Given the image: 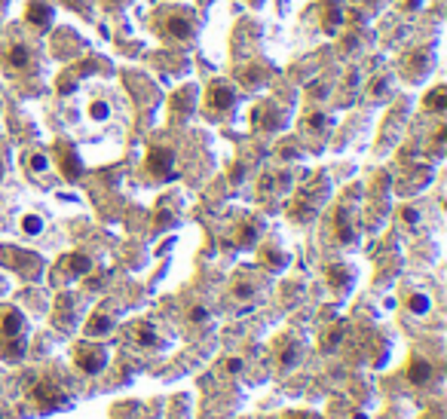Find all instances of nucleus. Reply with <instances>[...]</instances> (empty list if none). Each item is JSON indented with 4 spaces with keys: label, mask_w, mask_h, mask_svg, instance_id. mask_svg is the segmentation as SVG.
Returning <instances> with one entry per match:
<instances>
[{
    "label": "nucleus",
    "mask_w": 447,
    "mask_h": 419,
    "mask_svg": "<svg viewBox=\"0 0 447 419\" xmlns=\"http://www.w3.org/2000/svg\"><path fill=\"white\" fill-rule=\"evenodd\" d=\"M328 196H331V178H328L325 172L313 175L306 184L298 187V193L291 196V202H288V218L294 220V224H310V220L319 218V212L325 208Z\"/></svg>",
    "instance_id": "nucleus-1"
},
{
    "label": "nucleus",
    "mask_w": 447,
    "mask_h": 419,
    "mask_svg": "<svg viewBox=\"0 0 447 419\" xmlns=\"http://www.w3.org/2000/svg\"><path fill=\"white\" fill-rule=\"evenodd\" d=\"M150 25L156 28V34L162 40H172V43H190L196 37V31H200L196 12L190 6H160L150 16Z\"/></svg>",
    "instance_id": "nucleus-2"
},
{
    "label": "nucleus",
    "mask_w": 447,
    "mask_h": 419,
    "mask_svg": "<svg viewBox=\"0 0 447 419\" xmlns=\"http://www.w3.org/2000/svg\"><path fill=\"white\" fill-rule=\"evenodd\" d=\"M28 355V322L16 306H6L0 318V358L10 364Z\"/></svg>",
    "instance_id": "nucleus-3"
},
{
    "label": "nucleus",
    "mask_w": 447,
    "mask_h": 419,
    "mask_svg": "<svg viewBox=\"0 0 447 419\" xmlns=\"http://www.w3.org/2000/svg\"><path fill=\"white\" fill-rule=\"evenodd\" d=\"M25 379H28L31 401L37 404V410H40V414H52V410H71V407H74L71 395L56 383V379H46V377H40V373H31V377H25Z\"/></svg>",
    "instance_id": "nucleus-4"
},
{
    "label": "nucleus",
    "mask_w": 447,
    "mask_h": 419,
    "mask_svg": "<svg viewBox=\"0 0 447 419\" xmlns=\"http://www.w3.org/2000/svg\"><path fill=\"white\" fill-rule=\"evenodd\" d=\"M0 64H3V71L10 77H25V74H31V71H37V55H34V47H31V40L12 34L10 40L3 43V52H0Z\"/></svg>",
    "instance_id": "nucleus-5"
},
{
    "label": "nucleus",
    "mask_w": 447,
    "mask_h": 419,
    "mask_svg": "<svg viewBox=\"0 0 447 419\" xmlns=\"http://www.w3.org/2000/svg\"><path fill=\"white\" fill-rule=\"evenodd\" d=\"M239 104V86L230 80H212L206 86V95H202V107H206V114L212 116V120H221V116H227L230 110Z\"/></svg>",
    "instance_id": "nucleus-6"
},
{
    "label": "nucleus",
    "mask_w": 447,
    "mask_h": 419,
    "mask_svg": "<svg viewBox=\"0 0 447 419\" xmlns=\"http://www.w3.org/2000/svg\"><path fill=\"white\" fill-rule=\"evenodd\" d=\"M331 224H334V239L340 245H356L359 242V202L350 199V193L334 205Z\"/></svg>",
    "instance_id": "nucleus-7"
},
{
    "label": "nucleus",
    "mask_w": 447,
    "mask_h": 419,
    "mask_svg": "<svg viewBox=\"0 0 447 419\" xmlns=\"http://www.w3.org/2000/svg\"><path fill=\"white\" fill-rule=\"evenodd\" d=\"M71 355H74V368L80 373H86V377H98L110 361L108 346L95 343V340H83V343H77Z\"/></svg>",
    "instance_id": "nucleus-8"
},
{
    "label": "nucleus",
    "mask_w": 447,
    "mask_h": 419,
    "mask_svg": "<svg viewBox=\"0 0 447 419\" xmlns=\"http://www.w3.org/2000/svg\"><path fill=\"white\" fill-rule=\"evenodd\" d=\"M304 337H298V333L291 331H282L279 337L273 340V358H276V368L279 370H294L300 361H304Z\"/></svg>",
    "instance_id": "nucleus-9"
},
{
    "label": "nucleus",
    "mask_w": 447,
    "mask_h": 419,
    "mask_svg": "<svg viewBox=\"0 0 447 419\" xmlns=\"http://www.w3.org/2000/svg\"><path fill=\"white\" fill-rule=\"evenodd\" d=\"M175 166H178V153H175V147H169V144H154V147L147 150L144 168H147L150 178H156V181L175 178Z\"/></svg>",
    "instance_id": "nucleus-10"
},
{
    "label": "nucleus",
    "mask_w": 447,
    "mask_h": 419,
    "mask_svg": "<svg viewBox=\"0 0 447 419\" xmlns=\"http://www.w3.org/2000/svg\"><path fill=\"white\" fill-rule=\"evenodd\" d=\"M248 123L254 129H261V132H282L288 126V110L276 101H264L248 114Z\"/></svg>",
    "instance_id": "nucleus-11"
},
{
    "label": "nucleus",
    "mask_w": 447,
    "mask_h": 419,
    "mask_svg": "<svg viewBox=\"0 0 447 419\" xmlns=\"http://www.w3.org/2000/svg\"><path fill=\"white\" fill-rule=\"evenodd\" d=\"M52 153H56V166H58V172H62L64 181H77L83 175L80 153H77V147L71 141H56Z\"/></svg>",
    "instance_id": "nucleus-12"
},
{
    "label": "nucleus",
    "mask_w": 447,
    "mask_h": 419,
    "mask_svg": "<svg viewBox=\"0 0 447 419\" xmlns=\"http://www.w3.org/2000/svg\"><path fill=\"white\" fill-rule=\"evenodd\" d=\"M126 337L132 340L135 346H141V349H162L166 346V340H162V331L156 327L154 322H132L126 327Z\"/></svg>",
    "instance_id": "nucleus-13"
},
{
    "label": "nucleus",
    "mask_w": 447,
    "mask_h": 419,
    "mask_svg": "<svg viewBox=\"0 0 447 419\" xmlns=\"http://www.w3.org/2000/svg\"><path fill=\"white\" fill-rule=\"evenodd\" d=\"M77 297L71 291H64V294H58L56 297V309H52V325L58 327L62 333H68V331H74L77 327Z\"/></svg>",
    "instance_id": "nucleus-14"
},
{
    "label": "nucleus",
    "mask_w": 447,
    "mask_h": 419,
    "mask_svg": "<svg viewBox=\"0 0 447 419\" xmlns=\"http://www.w3.org/2000/svg\"><path fill=\"white\" fill-rule=\"evenodd\" d=\"M398 71L404 74V80L420 83V80H423V77L432 71V47L426 49V55H423V49L407 52V55L402 58V64H398Z\"/></svg>",
    "instance_id": "nucleus-15"
},
{
    "label": "nucleus",
    "mask_w": 447,
    "mask_h": 419,
    "mask_svg": "<svg viewBox=\"0 0 447 419\" xmlns=\"http://www.w3.org/2000/svg\"><path fill=\"white\" fill-rule=\"evenodd\" d=\"M319 16H322V31L334 37L346 25V3L343 0H319Z\"/></svg>",
    "instance_id": "nucleus-16"
},
{
    "label": "nucleus",
    "mask_w": 447,
    "mask_h": 419,
    "mask_svg": "<svg viewBox=\"0 0 447 419\" xmlns=\"http://www.w3.org/2000/svg\"><path fill=\"white\" fill-rule=\"evenodd\" d=\"M325 281L334 288L337 294H350L352 285H356V270H352L350 264H343V260H331V264H325Z\"/></svg>",
    "instance_id": "nucleus-17"
},
{
    "label": "nucleus",
    "mask_w": 447,
    "mask_h": 419,
    "mask_svg": "<svg viewBox=\"0 0 447 419\" xmlns=\"http://www.w3.org/2000/svg\"><path fill=\"white\" fill-rule=\"evenodd\" d=\"M3 264L19 270L25 279H37L43 272V260L37 254H25V251H16V248H3Z\"/></svg>",
    "instance_id": "nucleus-18"
},
{
    "label": "nucleus",
    "mask_w": 447,
    "mask_h": 419,
    "mask_svg": "<svg viewBox=\"0 0 447 419\" xmlns=\"http://www.w3.org/2000/svg\"><path fill=\"white\" fill-rule=\"evenodd\" d=\"M114 327H117V309L110 303L108 306L101 303L95 312H92V318L86 322V327H83V333H86L89 340H95V337H108Z\"/></svg>",
    "instance_id": "nucleus-19"
},
{
    "label": "nucleus",
    "mask_w": 447,
    "mask_h": 419,
    "mask_svg": "<svg viewBox=\"0 0 447 419\" xmlns=\"http://www.w3.org/2000/svg\"><path fill=\"white\" fill-rule=\"evenodd\" d=\"M56 272L62 279L74 281V279H80V276H86V272H92V257H89V254H80V251H71V254H64V257L58 260Z\"/></svg>",
    "instance_id": "nucleus-20"
},
{
    "label": "nucleus",
    "mask_w": 447,
    "mask_h": 419,
    "mask_svg": "<svg viewBox=\"0 0 447 419\" xmlns=\"http://www.w3.org/2000/svg\"><path fill=\"white\" fill-rule=\"evenodd\" d=\"M196 101H200V89H196V86H184V89H178V92L172 95L169 110H172V116L178 123H187L190 116H193V110H196Z\"/></svg>",
    "instance_id": "nucleus-21"
},
{
    "label": "nucleus",
    "mask_w": 447,
    "mask_h": 419,
    "mask_svg": "<svg viewBox=\"0 0 447 419\" xmlns=\"http://www.w3.org/2000/svg\"><path fill=\"white\" fill-rule=\"evenodd\" d=\"M264 218H258V214H248V218H242L239 224H236V245L239 248H252L261 242V236H264Z\"/></svg>",
    "instance_id": "nucleus-22"
},
{
    "label": "nucleus",
    "mask_w": 447,
    "mask_h": 419,
    "mask_svg": "<svg viewBox=\"0 0 447 419\" xmlns=\"http://www.w3.org/2000/svg\"><path fill=\"white\" fill-rule=\"evenodd\" d=\"M261 294V281L252 276V272H236L233 285H230V297L239 300V303H248Z\"/></svg>",
    "instance_id": "nucleus-23"
},
{
    "label": "nucleus",
    "mask_w": 447,
    "mask_h": 419,
    "mask_svg": "<svg viewBox=\"0 0 447 419\" xmlns=\"http://www.w3.org/2000/svg\"><path fill=\"white\" fill-rule=\"evenodd\" d=\"M52 18H56V10H52V3H46V0H31L28 10H25V22L37 31L49 28Z\"/></svg>",
    "instance_id": "nucleus-24"
},
{
    "label": "nucleus",
    "mask_w": 447,
    "mask_h": 419,
    "mask_svg": "<svg viewBox=\"0 0 447 419\" xmlns=\"http://www.w3.org/2000/svg\"><path fill=\"white\" fill-rule=\"evenodd\" d=\"M432 377H435V368L426 355H411V364H407V379L413 385H429Z\"/></svg>",
    "instance_id": "nucleus-25"
},
{
    "label": "nucleus",
    "mask_w": 447,
    "mask_h": 419,
    "mask_svg": "<svg viewBox=\"0 0 447 419\" xmlns=\"http://www.w3.org/2000/svg\"><path fill=\"white\" fill-rule=\"evenodd\" d=\"M22 162H25V172L34 175V178H43V175H49V168H52L49 156L40 153V150H25Z\"/></svg>",
    "instance_id": "nucleus-26"
},
{
    "label": "nucleus",
    "mask_w": 447,
    "mask_h": 419,
    "mask_svg": "<svg viewBox=\"0 0 447 419\" xmlns=\"http://www.w3.org/2000/svg\"><path fill=\"white\" fill-rule=\"evenodd\" d=\"M346 322H337V325H331L328 331H322V340H319V346H322V352H334L340 346V340H343V333H346Z\"/></svg>",
    "instance_id": "nucleus-27"
},
{
    "label": "nucleus",
    "mask_w": 447,
    "mask_h": 419,
    "mask_svg": "<svg viewBox=\"0 0 447 419\" xmlns=\"http://www.w3.org/2000/svg\"><path fill=\"white\" fill-rule=\"evenodd\" d=\"M291 187V175L288 172H269V175H264V178H261V190H264V193H285V190Z\"/></svg>",
    "instance_id": "nucleus-28"
},
{
    "label": "nucleus",
    "mask_w": 447,
    "mask_h": 419,
    "mask_svg": "<svg viewBox=\"0 0 447 419\" xmlns=\"http://www.w3.org/2000/svg\"><path fill=\"white\" fill-rule=\"evenodd\" d=\"M423 107L432 110V114H444L447 110V86H435L429 95L423 98Z\"/></svg>",
    "instance_id": "nucleus-29"
},
{
    "label": "nucleus",
    "mask_w": 447,
    "mask_h": 419,
    "mask_svg": "<svg viewBox=\"0 0 447 419\" xmlns=\"http://www.w3.org/2000/svg\"><path fill=\"white\" fill-rule=\"evenodd\" d=\"M110 114H114V107H110V101L104 95H95L89 101V120L104 123V120H110Z\"/></svg>",
    "instance_id": "nucleus-30"
},
{
    "label": "nucleus",
    "mask_w": 447,
    "mask_h": 419,
    "mask_svg": "<svg viewBox=\"0 0 447 419\" xmlns=\"http://www.w3.org/2000/svg\"><path fill=\"white\" fill-rule=\"evenodd\" d=\"M261 264H264L267 270H285L288 254L282 251V248H264V251H261Z\"/></svg>",
    "instance_id": "nucleus-31"
},
{
    "label": "nucleus",
    "mask_w": 447,
    "mask_h": 419,
    "mask_svg": "<svg viewBox=\"0 0 447 419\" xmlns=\"http://www.w3.org/2000/svg\"><path fill=\"white\" fill-rule=\"evenodd\" d=\"M43 227H46V220H43L37 212L22 214V220H19V230H22L25 236H40V233H43Z\"/></svg>",
    "instance_id": "nucleus-32"
},
{
    "label": "nucleus",
    "mask_w": 447,
    "mask_h": 419,
    "mask_svg": "<svg viewBox=\"0 0 447 419\" xmlns=\"http://www.w3.org/2000/svg\"><path fill=\"white\" fill-rule=\"evenodd\" d=\"M306 129L310 132H315V135H322V132H328V129L334 126V120L328 114H322V110H313V114H306Z\"/></svg>",
    "instance_id": "nucleus-33"
},
{
    "label": "nucleus",
    "mask_w": 447,
    "mask_h": 419,
    "mask_svg": "<svg viewBox=\"0 0 447 419\" xmlns=\"http://www.w3.org/2000/svg\"><path fill=\"white\" fill-rule=\"evenodd\" d=\"M404 306H407V312H413V316H426V312L432 309V300H429V294H411V297L404 300Z\"/></svg>",
    "instance_id": "nucleus-34"
},
{
    "label": "nucleus",
    "mask_w": 447,
    "mask_h": 419,
    "mask_svg": "<svg viewBox=\"0 0 447 419\" xmlns=\"http://www.w3.org/2000/svg\"><path fill=\"white\" fill-rule=\"evenodd\" d=\"M367 92H371V98H386V95H389V80H386V77H380V80H371Z\"/></svg>",
    "instance_id": "nucleus-35"
},
{
    "label": "nucleus",
    "mask_w": 447,
    "mask_h": 419,
    "mask_svg": "<svg viewBox=\"0 0 447 419\" xmlns=\"http://www.w3.org/2000/svg\"><path fill=\"white\" fill-rule=\"evenodd\" d=\"M190 322H208V309L206 306H193V309H190Z\"/></svg>",
    "instance_id": "nucleus-36"
},
{
    "label": "nucleus",
    "mask_w": 447,
    "mask_h": 419,
    "mask_svg": "<svg viewBox=\"0 0 447 419\" xmlns=\"http://www.w3.org/2000/svg\"><path fill=\"white\" fill-rule=\"evenodd\" d=\"M101 6L104 10H110V12H120L123 6H129V0H101Z\"/></svg>",
    "instance_id": "nucleus-37"
},
{
    "label": "nucleus",
    "mask_w": 447,
    "mask_h": 419,
    "mask_svg": "<svg viewBox=\"0 0 447 419\" xmlns=\"http://www.w3.org/2000/svg\"><path fill=\"white\" fill-rule=\"evenodd\" d=\"M420 419H442V410H426Z\"/></svg>",
    "instance_id": "nucleus-38"
},
{
    "label": "nucleus",
    "mask_w": 447,
    "mask_h": 419,
    "mask_svg": "<svg viewBox=\"0 0 447 419\" xmlns=\"http://www.w3.org/2000/svg\"><path fill=\"white\" fill-rule=\"evenodd\" d=\"M0 178H3V160H0Z\"/></svg>",
    "instance_id": "nucleus-39"
}]
</instances>
